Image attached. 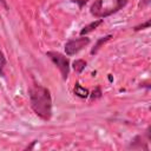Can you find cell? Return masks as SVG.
Segmentation results:
<instances>
[{"instance_id": "cell-10", "label": "cell", "mask_w": 151, "mask_h": 151, "mask_svg": "<svg viewBox=\"0 0 151 151\" xmlns=\"http://www.w3.org/2000/svg\"><path fill=\"white\" fill-rule=\"evenodd\" d=\"M6 58L4 55V53L0 51V76L2 77L4 76V70H5V66H6Z\"/></svg>"}, {"instance_id": "cell-12", "label": "cell", "mask_w": 151, "mask_h": 151, "mask_svg": "<svg viewBox=\"0 0 151 151\" xmlns=\"http://www.w3.org/2000/svg\"><path fill=\"white\" fill-rule=\"evenodd\" d=\"M101 97V91H100V87H96L93 91H92V94H91V98L92 99H97V98H100Z\"/></svg>"}, {"instance_id": "cell-9", "label": "cell", "mask_w": 151, "mask_h": 151, "mask_svg": "<svg viewBox=\"0 0 151 151\" xmlns=\"http://www.w3.org/2000/svg\"><path fill=\"white\" fill-rule=\"evenodd\" d=\"M72 66H73V70H74L77 73H81V72L84 71V68L86 67V61L83 60V59H77V60L73 61Z\"/></svg>"}, {"instance_id": "cell-4", "label": "cell", "mask_w": 151, "mask_h": 151, "mask_svg": "<svg viewBox=\"0 0 151 151\" xmlns=\"http://www.w3.org/2000/svg\"><path fill=\"white\" fill-rule=\"evenodd\" d=\"M126 4H127V0H116V7L110 8V9H107V11H101L99 18L103 19V18H106V17L113 14V13H117V12H118L119 9H122Z\"/></svg>"}, {"instance_id": "cell-6", "label": "cell", "mask_w": 151, "mask_h": 151, "mask_svg": "<svg viewBox=\"0 0 151 151\" xmlns=\"http://www.w3.org/2000/svg\"><path fill=\"white\" fill-rule=\"evenodd\" d=\"M101 11H103V0H96L93 2V5L91 6V14L99 18Z\"/></svg>"}, {"instance_id": "cell-7", "label": "cell", "mask_w": 151, "mask_h": 151, "mask_svg": "<svg viewBox=\"0 0 151 151\" xmlns=\"http://www.w3.org/2000/svg\"><path fill=\"white\" fill-rule=\"evenodd\" d=\"M111 38H112V35H111V34H109V35H105V37H101V38H99V39L97 40L96 45L93 46V48L91 50V54H96V53L98 52V50L101 47V45H103V44H105L106 41H109Z\"/></svg>"}, {"instance_id": "cell-11", "label": "cell", "mask_w": 151, "mask_h": 151, "mask_svg": "<svg viewBox=\"0 0 151 151\" xmlns=\"http://www.w3.org/2000/svg\"><path fill=\"white\" fill-rule=\"evenodd\" d=\"M150 24H151V21H150V20H146L145 22H143V24L136 26L133 29L137 32V31H140V29H144V28H149V27H150Z\"/></svg>"}, {"instance_id": "cell-1", "label": "cell", "mask_w": 151, "mask_h": 151, "mask_svg": "<svg viewBox=\"0 0 151 151\" xmlns=\"http://www.w3.org/2000/svg\"><path fill=\"white\" fill-rule=\"evenodd\" d=\"M29 103L34 113L42 120H48L52 117V98L51 92L42 85L33 84L29 90Z\"/></svg>"}, {"instance_id": "cell-14", "label": "cell", "mask_w": 151, "mask_h": 151, "mask_svg": "<svg viewBox=\"0 0 151 151\" xmlns=\"http://www.w3.org/2000/svg\"><path fill=\"white\" fill-rule=\"evenodd\" d=\"M35 143H37V140H33V142H32V144H31L29 146H26V147H25V150H31V149H33V146H34V144H35Z\"/></svg>"}, {"instance_id": "cell-3", "label": "cell", "mask_w": 151, "mask_h": 151, "mask_svg": "<svg viewBox=\"0 0 151 151\" xmlns=\"http://www.w3.org/2000/svg\"><path fill=\"white\" fill-rule=\"evenodd\" d=\"M88 44H90V39L84 35H81L80 38L71 39L65 44V52L67 55H73L78 53L80 50H83L85 46H87Z\"/></svg>"}, {"instance_id": "cell-15", "label": "cell", "mask_w": 151, "mask_h": 151, "mask_svg": "<svg viewBox=\"0 0 151 151\" xmlns=\"http://www.w3.org/2000/svg\"><path fill=\"white\" fill-rule=\"evenodd\" d=\"M0 2H2V5H4L5 7H7V5H6V0H0Z\"/></svg>"}, {"instance_id": "cell-8", "label": "cell", "mask_w": 151, "mask_h": 151, "mask_svg": "<svg viewBox=\"0 0 151 151\" xmlns=\"http://www.w3.org/2000/svg\"><path fill=\"white\" fill-rule=\"evenodd\" d=\"M74 94L80 97V98H87L88 97V91H87V88L83 87L79 83H77L74 85Z\"/></svg>"}, {"instance_id": "cell-13", "label": "cell", "mask_w": 151, "mask_h": 151, "mask_svg": "<svg viewBox=\"0 0 151 151\" xmlns=\"http://www.w3.org/2000/svg\"><path fill=\"white\" fill-rule=\"evenodd\" d=\"M74 2H77V4H79V7L81 8L86 2H87V0H73Z\"/></svg>"}, {"instance_id": "cell-2", "label": "cell", "mask_w": 151, "mask_h": 151, "mask_svg": "<svg viewBox=\"0 0 151 151\" xmlns=\"http://www.w3.org/2000/svg\"><path fill=\"white\" fill-rule=\"evenodd\" d=\"M46 55L59 68L63 79L66 80L67 77H68V73H70V60H68V58H66L64 54H61L59 52H55V51H48L46 53Z\"/></svg>"}, {"instance_id": "cell-5", "label": "cell", "mask_w": 151, "mask_h": 151, "mask_svg": "<svg viewBox=\"0 0 151 151\" xmlns=\"http://www.w3.org/2000/svg\"><path fill=\"white\" fill-rule=\"evenodd\" d=\"M103 22H104V19H98V20L92 21L91 24H88V25H86L85 27H83V29L80 31V35H85V34H87V33L94 31V29H96L98 26H100Z\"/></svg>"}]
</instances>
